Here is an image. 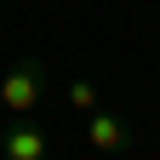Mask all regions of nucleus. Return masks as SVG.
Instances as JSON below:
<instances>
[{
	"mask_svg": "<svg viewBox=\"0 0 160 160\" xmlns=\"http://www.w3.org/2000/svg\"><path fill=\"white\" fill-rule=\"evenodd\" d=\"M80 132H86V143H92V149H103V154L132 149V126H126L114 109H92V114H80Z\"/></svg>",
	"mask_w": 160,
	"mask_h": 160,
	"instance_id": "2",
	"label": "nucleus"
},
{
	"mask_svg": "<svg viewBox=\"0 0 160 160\" xmlns=\"http://www.w3.org/2000/svg\"><path fill=\"white\" fill-rule=\"evenodd\" d=\"M0 154L6 160H46V137L34 126H23V120H12V126L0 132Z\"/></svg>",
	"mask_w": 160,
	"mask_h": 160,
	"instance_id": "3",
	"label": "nucleus"
},
{
	"mask_svg": "<svg viewBox=\"0 0 160 160\" xmlns=\"http://www.w3.org/2000/svg\"><path fill=\"white\" fill-rule=\"evenodd\" d=\"M46 86H52V69L40 63V57H17V63L0 74V109L6 114H29L40 97H46Z\"/></svg>",
	"mask_w": 160,
	"mask_h": 160,
	"instance_id": "1",
	"label": "nucleus"
},
{
	"mask_svg": "<svg viewBox=\"0 0 160 160\" xmlns=\"http://www.w3.org/2000/svg\"><path fill=\"white\" fill-rule=\"evenodd\" d=\"M69 103H74V114L103 109V103H97V86H92V80H74V86H69Z\"/></svg>",
	"mask_w": 160,
	"mask_h": 160,
	"instance_id": "4",
	"label": "nucleus"
}]
</instances>
